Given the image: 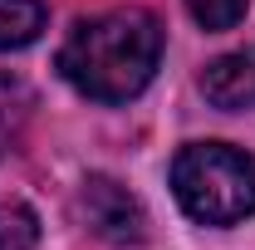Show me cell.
I'll use <instances>...</instances> for the list:
<instances>
[{
	"label": "cell",
	"mask_w": 255,
	"mask_h": 250,
	"mask_svg": "<svg viewBox=\"0 0 255 250\" xmlns=\"http://www.w3.org/2000/svg\"><path fill=\"white\" fill-rule=\"evenodd\" d=\"M162 59V25L128 5V10H103L94 20H79L74 34L59 49V74L94 103H128L137 98Z\"/></svg>",
	"instance_id": "obj_1"
},
{
	"label": "cell",
	"mask_w": 255,
	"mask_h": 250,
	"mask_svg": "<svg viewBox=\"0 0 255 250\" xmlns=\"http://www.w3.org/2000/svg\"><path fill=\"white\" fill-rule=\"evenodd\" d=\"M172 191L201 226H236L255 216V157L231 142H187L172 162Z\"/></svg>",
	"instance_id": "obj_2"
},
{
	"label": "cell",
	"mask_w": 255,
	"mask_h": 250,
	"mask_svg": "<svg viewBox=\"0 0 255 250\" xmlns=\"http://www.w3.org/2000/svg\"><path fill=\"white\" fill-rule=\"evenodd\" d=\"M201 94L221 113H255V54L241 49V54L211 59L201 74Z\"/></svg>",
	"instance_id": "obj_3"
},
{
	"label": "cell",
	"mask_w": 255,
	"mask_h": 250,
	"mask_svg": "<svg viewBox=\"0 0 255 250\" xmlns=\"http://www.w3.org/2000/svg\"><path fill=\"white\" fill-rule=\"evenodd\" d=\"M84 206H89V221H94L103 236H113V241H137L142 236V211H137V201L118 182L89 177L84 182Z\"/></svg>",
	"instance_id": "obj_4"
},
{
	"label": "cell",
	"mask_w": 255,
	"mask_h": 250,
	"mask_svg": "<svg viewBox=\"0 0 255 250\" xmlns=\"http://www.w3.org/2000/svg\"><path fill=\"white\" fill-rule=\"evenodd\" d=\"M49 10L39 0H0V49H25L39 39Z\"/></svg>",
	"instance_id": "obj_5"
},
{
	"label": "cell",
	"mask_w": 255,
	"mask_h": 250,
	"mask_svg": "<svg viewBox=\"0 0 255 250\" xmlns=\"http://www.w3.org/2000/svg\"><path fill=\"white\" fill-rule=\"evenodd\" d=\"M34 236H39V226L30 211L15 201H0V250H34Z\"/></svg>",
	"instance_id": "obj_6"
},
{
	"label": "cell",
	"mask_w": 255,
	"mask_h": 250,
	"mask_svg": "<svg viewBox=\"0 0 255 250\" xmlns=\"http://www.w3.org/2000/svg\"><path fill=\"white\" fill-rule=\"evenodd\" d=\"M246 5H251V0H187L191 20H196L201 30H236V25L246 20Z\"/></svg>",
	"instance_id": "obj_7"
}]
</instances>
